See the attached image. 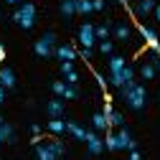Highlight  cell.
I'll return each instance as SVG.
<instances>
[{
    "label": "cell",
    "mask_w": 160,
    "mask_h": 160,
    "mask_svg": "<svg viewBox=\"0 0 160 160\" xmlns=\"http://www.w3.org/2000/svg\"><path fill=\"white\" fill-rule=\"evenodd\" d=\"M117 3H119V5H125V8L130 10V0H117Z\"/></svg>",
    "instance_id": "cell-39"
},
{
    "label": "cell",
    "mask_w": 160,
    "mask_h": 160,
    "mask_svg": "<svg viewBox=\"0 0 160 160\" xmlns=\"http://www.w3.org/2000/svg\"><path fill=\"white\" fill-rule=\"evenodd\" d=\"M107 122H109V127H125V114L112 109V114H107Z\"/></svg>",
    "instance_id": "cell-24"
},
{
    "label": "cell",
    "mask_w": 160,
    "mask_h": 160,
    "mask_svg": "<svg viewBox=\"0 0 160 160\" xmlns=\"http://www.w3.org/2000/svg\"><path fill=\"white\" fill-rule=\"evenodd\" d=\"M87 150H89V155H102L104 152V140L99 137V132H94V130H89L87 132Z\"/></svg>",
    "instance_id": "cell-8"
},
{
    "label": "cell",
    "mask_w": 160,
    "mask_h": 160,
    "mask_svg": "<svg viewBox=\"0 0 160 160\" xmlns=\"http://www.w3.org/2000/svg\"><path fill=\"white\" fill-rule=\"evenodd\" d=\"M15 84H18L15 71L10 66H0V87H3L5 92H10V89H15Z\"/></svg>",
    "instance_id": "cell-9"
},
{
    "label": "cell",
    "mask_w": 160,
    "mask_h": 160,
    "mask_svg": "<svg viewBox=\"0 0 160 160\" xmlns=\"http://www.w3.org/2000/svg\"><path fill=\"white\" fill-rule=\"evenodd\" d=\"M0 122H5V119H3V117H0Z\"/></svg>",
    "instance_id": "cell-40"
},
{
    "label": "cell",
    "mask_w": 160,
    "mask_h": 160,
    "mask_svg": "<svg viewBox=\"0 0 160 160\" xmlns=\"http://www.w3.org/2000/svg\"><path fill=\"white\" fill-rule=\"evenodd\" d=\"M46 142H48V148L53 150L56 158H64V155H66V145L61 142V140H56V137H53V140H46Z\"/></svg>",
    "instance_id": "cell-22"
},
{
    "label": "cell",
    "mask_w": 160,
    "mask_h": 160,
    "mask_svg": "<svg viewBox=\"0 0 160 160\" xmlns=\"http://www.w3.org/2000/svg\"><path fill=\"white\" fill-rule=\"evenodd\" d=\"M66 132L74 137V140H82V142H84V140H87V127H82V125H79V122H66Z\"/></svg>",
    "instance_id": "cell-17"
},
{
    "label": "cell",
    "mask_w": 160,
    "mask_h": 160,
    "mask_svg": "<svg viewBox=\"0 0 160 160\" xmlns=\"http://www.w3.org/2000/svg\"><path fill=\"white\" fill-rule=\"evenodd\" d=\"M107 66H109V74H119V71H122V69L127 66V61H125V56H117V53H112Z\"/></svg>",
    "instance_id": "cell-19"
},
{
    "label": "cell",
    "mask_w": 160,
    "mask_h": 160,
    "mask_svg": "<svg viewBox=\"0 0 160 160\" xmlns=\"http://www.w3.org/2000/svg\"><path fill=\"white\" fill-rule=\"evenodd\" d=\"M104 150H109V152H117V150H119V148H117L114 132H107V137H104Z\"/></svg>",
    "instance_id": "cell-26"
},
{
    "label": "cell",
    "mask_w": 160,
    "mask_h": 160,
    "mask_svg": "<svg viewBox=\"0 0 160 160\" xmlns=\"http://www.w3.org/2000/svg\"><path fill=\"white\" fill-rule=\"evenodd\" d=\"M130 82H135V69L127 64L119 74H109V79H107V84H112L114 89H122L125 84H130Z\"/></svg>",
    "instance_id": "cell-5"
},
{
    "label": "cell",
    "mask_w": 160,
    "mask_h": 160,
    "mask_svg": "<svg viewBox=\"0 0 160 160\" xmlns=\"http://www.w3.org/2000/svg\"><path fill=\"white\" fill-rule=\"evenodd\" d=\"M51 92H53L58 99H61L64 92H66V82H64V79H61V82H53V84H51Z\"/></svg>",
    "instance_id": "cell-28"
},
{
    "label": "cell",
    "mask_w": 160,
    "mask_h": 160,
    "mask_svg": "<svg viewBox=\"0 0 160 160\" xmlns=\"http://www.w3.org/2000/svg\"><path fill=\"white\" fill-rule=\"evenodd\" d=\"M107 8V0H92V10L99 13V10H104Z\"/></svg>",
    "instance_id": "cell-32"
},
{
    "label": "cell",
    "mask_w": 160,
    "mask_h": 160,
    "mask_svg": "<svg viewBox=\"0 0 160 160\" xmlns=\"http://www.w3.org/2000/svg\"><path fill=\"white\" fill-rule=\"evenodd\" d=\"M15 142V130L8 122H0V145H13Z\"/></svg>",
    "instance_id": "cell-14"
},
{
    "label": "cell",
    "mask_w": 160,
    "mask_h": 160,
    "mask_svg": "<svg viewBox=\"0 0 160 160\" xmlns=\"http://www.w3.org/2000/svg\"><path fill=\"white\" fill-rule=\"evenodd\" d=\"M114 137H117V148H119V150H130V152L137 150V140L130 135L127 127H119V130L114 132Z\"/></svg>",
    "instance_id": "cell-7"
},
{
    "label": "cell",
    "mask_w": 160,
    "mask_h": 160,
    "mask_svg": "<svg viewBox=\"0 0 160 160\" xmlns=\"http://www.w3.org/2000/svg\"><path fill=\"white\" fill-rule=\"evenodd\" d=\"M140 76H142V82H150V79L158 76V69H155V64L150 61V56L145 58L142 64H140Z\"/></svg>",
    "instance_id": "cell-15"
},
{
    "label": "cell",
    "mask_w": 160,
    "mask_h": 160,
    "mask_svg": "<svg viewBox=\"0 0 160 160\" xmlns=\"http://www.w3.org/2000/svg\"><path fill=\"white\" fill-rule=\"evenodd\" d=\"M33 148H36V160H58V158L53 155V150L48 148V142H46V140H38Z\"/></svg>",
    "instance_id": "cell-13"
},
{
    "label": "cell",
    "mask_w": 160,
    "mask_h": 160,
    "mask_svg": "<svg viewBox=\"0 0 160 160\" xmlns=\"http://www.w3.org/2000/svg\"><path fill=\"white\" fill-rule=\"evenodd\" d=\"M58 61H74V58L79 56V51L71 46V43H61V46H56V53H53Z\"/></svg>",
    "instance_id": "cell-12"
},
{
    "label": "cell",
    "mask_w": 160,
    "mask_h": 160,
    "mask_svg": "<svg viewBox=\"0 0 160 160\" xmlns=\"http://www.w3.org/2000/svg\"><path fill=\"white\" fill-rule=\"evenodd\" d=\"M155 0H137V5L135 8H130V13L132 15H137V18H145V15H150L152 10H155Z\"/></svg>",
    "instance_id": "cell-10"
},
{
    "label": "cell",
    "mask_w": 160,
    "mask_h": 160,
    "mask_svg": "<svg viewBox=\"0 0 160 160\" xmlns=\"http://www.w3.org/2000/svg\"><path fill=\"white\" fill-rule=\"evenodd\" d=\"M74 8H76L79 15H89V13H94V10H92V0H74Z\"/></svg>",
    "instance_id": "cell-23"
},
{
    "label": "cell",
    "mask_w": 160,
    "mask_h": 160,
    "mask_svg": "<svg viewBox=\"0 0 160 160\" xmlns=\"http://www.w3.org/2000/svg\"><path fill=\"white\" fill-rule=\"evenodd\" d=\"M158 102H160V94H158Z\"/></svg>",
    "instance_id": "cell-41"
},
{
    "label": "cell",
    "mask_w": 160,
    "mask_h": 160,
    "mask_svg": "<svg viewBox=\"0 0 160 160\" xmlns=\"http://www.w3.org/2000/svg\"><path fill=\"white\" fill-rule=\"evenodd\" d=\"M99 51H102L104 56H112V53H114V43H112V38H107V41H99Z\"/></svg>",
    "instance_id": "cell-27"
},
{
    "label": "cell",
    "mask_w": 160,
    "mask_h": 160,
    "mask_svg": "<svg viewBox=\"0 0 160 160\" xmlns=\"http://www.w3.org/2000/svg\"><path fill=\"white\" fill-rule=\"evenodd\" d=\"M33 53H36L38 58L53 56V53H56V33H53V31H46V33L33 43Z\"/></svg>",
    "instance_id": "cell-3"
},
{
    "label": "cell",
    "mask_w": 160,
    "mask_h": 160,
    "mask_svg": "<svg viewBox=\"0 0 160 160\" xmlns=\"http://www.w3.org/2000/svg\"><path fill=\"white\" fill-rule=\"evenodd\" d=\"M3 58H5V48H3V43H0V66H3Z\"/></svg>",
    "instance_id": "cell-36"
},
{
    "label": "cell",
    "mask_w": 160,
    "mask_h": 160,
    "mask_svg": "<svg viewBox=\"0 0 160 160\" xmlns=\"http://www.w3.org/2000/svg\"><path fill=\"white\" fill-rule=\"evenodd\" d=\"M92 127H94V132H107L109 130V122H107L104 112H94L92 114Z\"/></svg>",
    "instance_id": "cell-18"
},
{
    "label": "cell",
    "mask_w": 160,
    "mask_h": 160,
    "mask_svg": "<svg viewBox=\"0 0 160 160\" xmlns=\"http://www.w3.org/2000/svg\"><path fill=\"white\" fill-rule=\"evenodd\" d=\"M112 33L117 41H130V36H132V28L127 23H112Z\"/></svg>",
    "instance_id": "cell-16"
},
{
    "label": "cell",
    "mask_w": 160,
    "mask_h": 160,
    "mask_svg": "<svg viewBox=\"0 0 160 160\" xmlns=\"http://www.w3.org/2000/svg\"><path fill=\"white\" fill-rule=\"evenodd\" d=\"M76 97H79V89H76L74 84H66V92H64L61 99H76Z\"/></svg>",
    "instance_id": "cell-30"
},
{
    "label": "cell",
    "mask_w": 160,
    "mask_h": 160,
    "mask_svg": "<svg viewBox=\"0 0 160 160\" xmlns=\"http://www.w3.org/2000/svg\"><path fill=\"white\" fill-rule=\"evenodd\" d=\"M61 76H64V82H66V84H74V87H76V82H79L76 69H71V71H66V74H61Z\"/></svg>",
    "instance_id": "cell-29"
},
{
    "label": "cell",
    "mask_w": 160,
    "mask_h": 160,
    "mask_svg": "<svg viewBox=\"0 0 160 160\" xmlns=\"http://www.w3.org/2000/svg\"><path fill=\"white\" fill-rule=\"evenodd\" d=\"M94 43H97V36H94V23H82L79 26V46L82 48H94Z\"/></svg>",
    "instance_id": "cell-6"
},
{
    "label": "cell",
    "mask_w": 160,
    "mask_h": 160,
    "mask_svg": "<svg viewBox=\"0 0 160 160\" xmlns=\"http://www.w3.org/2000/svg\"><path fill=\"white\" fill-rule=\"evenodd\" d=\"M130 160H142V158H140V152H137V150H132V152H130Z\"/></svg>",
    "instance_id": "cell-35"
},
{
    "label": "cell",
    "mask_w": 160,
    "mask_h": 160,
    "mask_svg": "<svg viewBox=\"0 0 160 160\" xmlns=\"http://www.w3.org/2000/svg\"><path fill=\"white\" fill-rule=\"evenodd\" d=\"M46 130H48L51 135H64V132H66V122H64V119H48Z\"/></svg>",
    "instance_id": "cell-21"
},
{
    "label": "cell",
    "mask_w": 160,
    "mask_h": 160,
    "mask_svg": "<svg viewBox=\"0 0 160 160\" xmlns=\"http://www.w3.org/2000/svg\"><path fill=\"white\" fill-rule=\"evenodd\" d=\"M46 112H48V117H51V119H61V117H64V112H66V107H64V99L53 97L51 102L46 104Z\"/></svg>",
    "instance_id": "cell-11"
},
{
    "label": "cell",
    "mask_w": 160,
    "mask_h": 160,
    "mask_svg": "<svg viewBox=\"0 0 160 160\" xmlns=\"http://www.w3.org/2000/svg\"><path fill=\"white\" fill-rule=\"evenodd\" d=\"M0 15H3V10H0Z\"/></svg>",
    "instance_id": "cell-42"
},
{
    "label": "cell",
    "mask_w": 160,
    "mask_h": 160,
    "mask_svg": "<svg viewBox=\"0 0 160 160\" xmlns=\"http://www.w3.org/2000/svg\"><path fill=\"white\" fill-rule=\"evenodd\" d=\"M119 97L125 99V104L132 109V112H142L145 104H148V89L145 84H137V82H130L119 89Z\"/></svg>",
    "instance_id": "cell-1"
},
{
    "label": "cell",
    "mask_w": 160,
    "mask_h": 160,
    "mask_svg": "<svg viewBox=\"0 0 160 160\" xmlns=\"http://www.w3.org/2000/svg\"><path fill=\"white\" fill-rule=\"evenodd\" d=\"M3 102H5V89L0 87V104H3Z\"/></svg>",
    "instance_id": "cell-37"
},
{
    "label": "cell",
    "mask_w": 160,
    "mask_h": 160,
    "mask_svg": "<svg viewBox=\"0 0 160 160\" xmlns=\"http://www.w3.org/2000/svg\"><path fill=\"white\" fill-rule=\"evenodd\" d=\"M5 3H8V5H21L23 0H5Z\"/></svg>",
    "instance_id": "cell-38"
},
{
    "label": "cell",
    "mask_w": 160,
    "mask_h": 160,
    "mask_svg": "<svg viewBox=\"0 0 160 160\" xmlns=\"http://www.w3.org/2000/svg\"><path fill=\"white\" fill-rule=\"evenodd\" d=\"M31 135L33 137H41V125H31Z\"/></svg>",
    "instance_id": "cell-33"
},
{
    "label": "cell",
    "mask_w": 160,
    "mask_h": 160,
    "mask_svg": "<svg viewBox=\"0 0 160 160\" xmlns=\"http://www.w3.org/2000/svg\"><path fill=\"white\" fill-rule=\"evenodd\" d=\"M58 10H61V18H66V21L76 15V8H74V3H69V0H64V3H61V8H58Z\"/></svg>",
    "instance_id": "cell-25"
},
{
    "label": "cell",
    "mask_w": 160,
    "mask_h": 160,
    "mask_svg": "<svg viewBox=\"0 0 160 160\" xmlns=\"http://www.w3.org/2000/svg\"><path fill=\"white\" fill-rule=\"evenodd\" d=\"M69 3H74V0H69Z\"/></svg>",
    "instance_id": "cell-43"
},
{
    "label": "cell",
    "mask_w": 160,
    "mask_h": 160,
    "mask_svg": "<svg viewBox=\"0 0 160 160\" xmlns=\"http://www.w3.org/2000/svg\"><path fill=\"white\" fill-rule=\"evenodd\" d=\"M152 15H155V21H158V23H160V3H158V5H155V10H152Z\"/></svg>",
    "instance_id": "cell-34"
},
{
    "label": "cell",
    "mask_w": 160,
    "mask_h": 160,
    "mask_svg": "<svg viewBox=\"0 0 160 160\" xmlns=\"http://www.w3.org/2000/svg\"><path fill=\"white\" fill-rule=\"evenodd\" d=\"M135 28H137V33L145 38V43H148V48L152 51V53H160V38H158V33L152 31V28H148L145 23H135Z\"/></svg>",
    "instance_id": "cell-4"
},
{
    "label": "cell",
    "mask_w": 160,
    "mask_h": 160,
    "mask_svg": "<svg viewBox=\"0 0 160 160\" xmlns=\"http://www.w3.org/2000/svg\"><path fill=\"white\" fill-rule=\"evenodd\" d=\"M92 74H94V79H97V84H99V89H102V92L107 94V87H109V84H107V79H104L102 74H99V71H92Z\"/></svg>",
    "instance_id": "cell-31"
},
{
    "label": "cell",
    "mask_w": 160,
    "mask_h": 160,
    "mask_svg": "<svg viewBox=\"0 0 160 160\" xmlns=\"http://www.w3.org/2000/svg\"><path fill=\"white\" fill-rule=\"evenodd\" d=\"M94 36H97V41H107V38L112 36V23L107 21V23H99V26H94Z\"/></svg>",
    "instance_id": "cell-20"
},
{
    "label": "cell",
    "mask_w": 160,
    "mask_h": 160,
    "mask_svg": "<svg viewBox=\"0 0 160 160\" xmlns=\"http://www.w3.org/2000/svg\"><path fill=\"white\" fill-rule=\"evenodd\" d=\"M13 23H18L23 31H31L36 26V5L33 3H21L18 10H13Z\"/></svg>",
    "instance_id": "cell-2"
}]
</instances>
